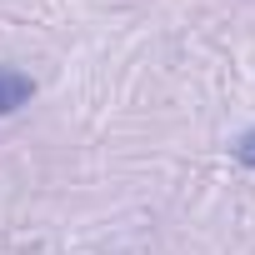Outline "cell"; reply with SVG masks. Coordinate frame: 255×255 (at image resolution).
I'll use <instances>...</instances> for the list:
<instances>
[{"label": "cell", "mask_w": 255, "mask_h": 255, "mask_svg": "<svg viewBox=\"0 0 255 255\" xmlns=\"http://www.w3.org/2000/svg\"><path fill=\"white\" fill-rule=\"evenodd\" d=\"M30 100H35V80L15 65H0V115H15Z\"/></svg>", "instance_id": "1"}, {"label": "cell", "mask_w": 255, "mask_h": 255, "mask_svg": "<svg viewBox=\"0 0 255 255\" xmlns=\"http://www.w3.org/2000/svg\"><path fill=\"white\" fill-rule=\"evenodd\" d=\"M230 155H235L240 165H250V170H255V130H245V135L230 145Z\"/></svg>", "instance_id": "2"}]
</instances>
